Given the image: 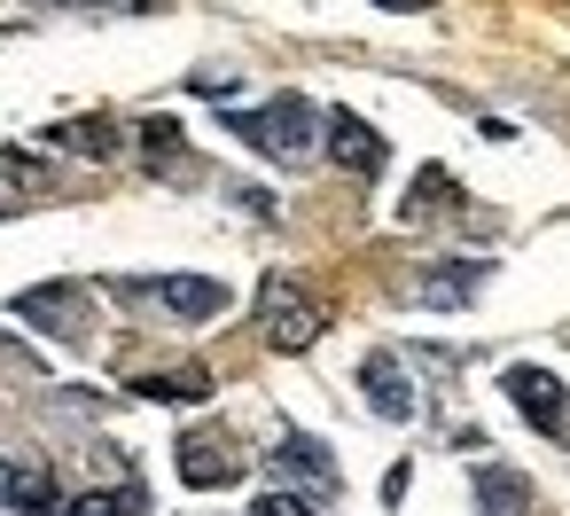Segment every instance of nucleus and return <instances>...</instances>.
<instances>
[{
  "label": "nucleus",
  "mask_w": 570,
  "mask_h": 516,
  "mask_svg": "<svg viewBox=\"0 0 570 516\" xmlns=\"http://www.w3.org/2000/svg\"><path fill=\"white\" fill-rule=\"evenodd\" d=\"M227 134H235L243 149L274 157V165H305V157H313V134H321V110H313L305 95H274V103H258V110H235Z\"/></svg>",
  "instance_id": "obj_1"
},
{
  "label": "nucleus",
  "mask_w": 570,
  "mask_h": 516,
  "mask_svg": "<svg viewBox=\"0 0 570 516\" xmlns=\"http://www.w3.org/2000/svg\"><path fill=\"white\" fill-rule=\"evenodd\" d=\"M258 329H266V344L274 352H305V344H321V305H313V290L305 282H289V274H266L258 282Z\"/></svg>",
  "instance_id": "obj_2"
},
{
  "label": "nucleus",
  "mask_w": 570,
  "mask_h": 516,
  "mask_svg": "<svg viewBox=\"0 0 570 516\" xmlns=\"http://www.w3.org/2000/svg\"><path fill=\"white\" fill-rule=\"evenodd\" d=\"M110 290L157 305V313H173V321H188V329L227 313V282H212V274H141V282H110Z\"/></svg>",
  "instance_id": "obj_3"
},
{
  "label": "nucleus",
  "mask_w": 570,
  "mask_h": 516,
  "mask_svg": "<svg viewBox=\"0 0 570 516\" xmlns=\"http://www.w3.org/2000/svg\"><path fill=\"white\" fill-rule=\"evenodd\" d=\"M500 391H508V407L539 430V438H570V391L547 376V368H531V360H515L508 376H500Z\"/></svg>",
  "instance_id": "obj_4"
},
{
  "label": "nucleus",
  "mask_w": 570,
  "mask_h": 516,
  "mask_svg": "<svg viewBox=\"0 0 570 516\" xmlns=\"http://www.w3.org/2000/svg\"><path fill=\"white\" fill-rule=\"evenodd\" d=\"M321 142H328V157H336L352 181H375L383 157H391V142H383L360 110H321Z\"/></svg>",
  "instance_id": "obj_5"
},
{
  "label": "nucleus",
  "mask_w": 570,
  "mask_h": 516,
  "mask_svg": "<svg viewBox=\"0 0 570 516\" xmlns=\"http://www.w3.org/2000/svg\"><path fill=\"white\" fill-rule=\"evenodd\" d=\"M173 469H180V485H196V493H227V485H243V454H235L227 438H180Z\"/></svg>",
  "instance_id": "obj_6"
},
{
  "label": "nucleus",
  "mask_w": 570,
  "mask_h": 516,
  "mask_svg": "<svg viewBox=\"0 0 570 516\" xmlns=\"http://www.w3.org/2000/svg\"><path fill=\"white\" fill-rule=\"evenodd\" d=\"M79 313H87V290L79 282H40L17 298V321H32L40 337H79Z\"/></svg>",
  "instance_id": "obj_7"
},
{
  "label": "nucleus",
  "mask_w": 570,
  "mask_h": 516,
  "mask_svg": "<svg viewBox=\"0 0 570 516\" xmlns=\"http://www.w3.org/2000/svg\"><path fill=\"white\" fill-rule=\"evenodd\" d=\"M360 391H367V407H375L383 422H414V415H422V399H414V383H406L399 352H367V368H360Z\"/></svg>",
  "instance_id": "obj_8"
},
{
  "label": "nucleus",
  "mask_w": 570,
  "mask_h": 516,
  "mask_svg": "<svg viewBox=\"0 0 570 516\" xmlns=\"http://www.w3.org/2000/svg\"><path fill=\"white\" fill-rule=\"evenodd\" d=\"M266 461H274L282 477L313 485V493H336V454H328L321 438H305V430H282V438L266 446Z\"/></svg>",
  "instance_id": "obj_9"
},
{
  "label": "nucleus",
  "mask_w": 570,
  "mask_h": 516,
  "mask_svg": "<svg viewBox=\"0 0 570 516\" xmlns=\"http://www.w3.org/2000/svg\"><path fill=\"white\" fill-rule=\"evenodd\" d=\"M484 274H492V259H453V266H430V274L414 282V298H422V305H461L469 290H484Z\"/></svg>",
  "instance_id": "obj_10"
},
{
  "label": "nucleus",
  "mask_w": 570,
  "mask_h": 516,
  "mask_svg": "<svg viewBox=\"0 0 570 516\" xmlns=\"http://www.w3.org/2000/svg\"><path fill=\"white\" fill-rule=\"evenodd\" d=\"M476 508L484 516H531V485L515 477V469H500V461H476Z\"/></svg>",
  "instance_id": "obj_11"
},
{
  "label": "nucleus",
  "mask_w": 570,
  "mask_h": 516,
  "mask_svg": "<svg viewBox=\"0 0 570 516\" xmlns=\"http://www.w3.org/2000/svg\"><path fill=\"white\" fill-rule=\"evenodd\" d=\"M438 212H461V181L445 165H422L414 188H406V204H399V220H438Z\"/></svg>",
  "instance_id": "obj_12"
},
{
  "label": "nucleus",
  "mask_w": 570,
  "mask_h": 516,
  "mask_svg": "<svg viewBox=\"0 0 570 516\" xmlns=\"http://www.w3.org/2000/svg\"><path fill=\"white\" fill-rule=\"evenodd\" d=\"M48 149H71V157H118L126 134L110 118H71V126H48Z\"/></svg>",
  "instance_id": "obj_13"
},
{
  "label": "nucleus",
  "mask_w": 570,
  "mask_h": 516,
  "mask_svg": "<svg viewBox=\"0 0 570 516\" xmlns=\"http://www.w3.org/2000/svg\"><path fill=\"white\" fill-rule=\"evenodd\" d=\"M134 399H165V407H204L212 399V368H165V376H141Z\"/></svg>",
  "instance_id": "obj_14"
},
{
  "label": "nucleus",
  "mask_w": 570,
  "mask_h": 516,
  "mask_svg": "<svg viewBox=\"0 0 570 516\" xmlns=\"http://www.w3.org/2000/svg\"><path fill=\"white\" fill-rule=\"evenodd\" d=\"M149 508V493L126 477V485H110V493H79V500H56L48 516H141Z\"/></svg>",
  "instance_id": "obj_15"
},
{
  "label": "nucleus",
  "mask_w": 570,
  "mask_h": 516,
  "mask_svg": "<svg viewBox=\"0 0 570 516\" xmlns=\"http://www.w3.org/2000/svg\"><path fill=\"white\" fill-rule=\"evenodd\" d=\"M134 149H141L157 173H180V165H188V142H180L173 118H141V126H134Z\"/></svg>",
  "instance_id": "obj_16"
},
{
  "label": "nucleus",
  "mask_w": 570,
  "mask_h": 516,
  "mask_svg": "<svg viewBox=\"0 0 570 516\" xmlns=\"http://www.w3.org/2000/svg\"><path fill=\"white\" fill-rule=\"evenodd\" d=\"M0 181H17V188H48L56 173H48L32 149H0Z\"/></svg>",
  "instance_id": "obj_17"
},
{
  "label": "nucleus",
  "mask_w": 570,
  "mask_h": 516,
  "mask_svg": "<svg viewBox=\"0 0 570 516\" xmlns=\"http://www.w3.org/2000/svg\"><path fill=\"white\" fill-rule=\"evenodd\" d=\"M258 516H321L305 493H289V485H274V493H258Z\"/></svg>",
  "instance_id": "obj_18"
},
{
  "label": "nucleus",
  "mask_w": 570,
  "mask_h": 516,
  "mask_svg": "<svg viewBox=\"0 0 570 516\" xmlns=\"http://www.w3.org/2000/svg\"><path fill=\"white\" fill-rule=\"evenodd\" d=\"M196 95H235V71H188Z\"/></svg>",
  "instance_id": "obj_19"
},
{
  "label": "nucleus",
  "mask_w": 570,
  "mask_h": 516,
  "mask_svg": "<svg viewBox=\"0 0 570 516\" xmlns=\"http://www.w3.org/2000/svg\"><path fill=\"white\" fill-rule=\"evenodd\" d=\"M375 9H399V17H422V9H430V0H375Z\"/></svg>",
  "instance_id": "obj_20"
},
{
  "label": "nucleus",
  "mask_w": 570,
  "mask_h": 516,
  "mask_svg": "<svg viewBox=\"0 0 570 516\" xmlns=\"http://www.w3.org/2000/svg\"><path fill=\"white\" fill-rule=\"evenodd\" d=\"M79 9H118V0H79Z\"/></svg>",
  "instance_id": "obj_21"
}]
</instances>
